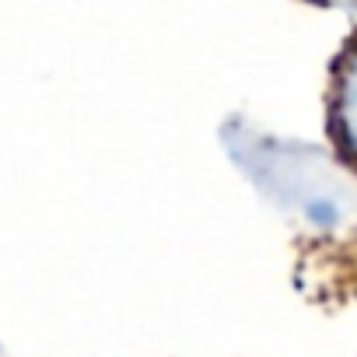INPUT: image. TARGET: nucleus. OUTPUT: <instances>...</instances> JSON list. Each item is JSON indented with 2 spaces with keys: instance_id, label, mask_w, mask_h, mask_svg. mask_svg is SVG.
<instances>
[{
  "instance_id": "obj_3",
  "label": "nucleus",
  "mask_w": 357,
  "mask_h": 357,
  "mask_svg": "<svg viewBox=\"0 0 357 357\" xmlns=\"http://www.w3.org/2000/svg\"><path fill=\"white\" fill-rule=\"evenodd\" d=\"M319 4H350V8H354L357 0H319Z\"/></svg>"
},
{
  "instance_id": "obj_2",
  "label": "nucleus",
  "mask_w": 357,
  "mask_h": 357,
  "mask_svg": "<svg viewBox=\"0 0 357 357\" xmlns=\"http://www.w3.org/2000/svg\"><path fill=\"white\" fill-rule=\"evenodd\" d=\"M333 133L340 140V147L347 151V158L357 161V43L343 53L340 67H336V81H333Z\"/></svg>"
},
{
  "instance_id": "obj_1",
  "label": "nucleus",
  "mask_w": 357,
  "mask_h": 357,
  "mask_svg": "<svg viewBox=\"0 0 357 357\" xmlns=\"http://www.w3.org/2000/svg\"><path fill=\"white\" fill-rule=\"evenodd\" d=\"M221 144L249 183L298 225L322 235L357 225V186L319 147L266 133L245 119H228Z\"/></svg>"
}]
</instances>
